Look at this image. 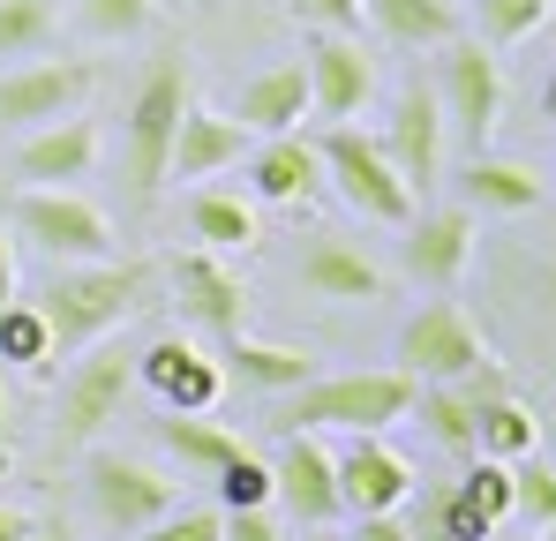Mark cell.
Instances as JSON below:
<instances>
[{"label": "cell", "instance_id": "484cf974", "mask_svg": "<svg viewBox=\"0 0 556 541\" xmlns=\"http://www.w3.org/2000/svg\"><path fill=\"white\" fill-rule=\"evenodd\" d=\"M473 451H481V458H527V451H542L534 406H519L511 391L481 399V406H473Z\"/></svg>", "mask_w": 556, "mask_h": 541}, {"label": "cell", "instance_id": "83f0119b", "mask_svg": "<svg viewBox=\"0 0 556 541\" xmlns=\"http://www.w3.org/2000/svg\"><path fill=\"white\" fill-rule=\"evenodd\" d=\"M188 226H195L203 249H249V241H256L249 196H226V188H195V196H188Z\"/></svg>", "mask_w": 556, "mask_h": 541}, {"label": "cell", "instance_id": "e575fe53", "mask_svg": "<svg viewBox=\"0 0 556 541\" xmlns=\"http://www.w3.org/2000/svg\"><path fill=\"white\" fill-rule=\"evenodd\" d=\"M151 23V0H84V30L105 38V46H121V38H136Z\"/></svg>", "mask_w": 556, "mask_h": 541}, {"label": "cell", "instance_id": "8992f818", "mask_svg": "<svg viewBox=\"0 0 556 541\" xmlns=\"http://www.w3.org/2000/svg\"><path fill=\"white\" fill-rule=\"evenodd\" d=\"M84 496H91V519H98V527H105L113 541H128L136 527H151V519H166V512L181 504V481H174V474H159L151 458L91 451V466H84Z\"/></svg>", "mask_w": 556, "mask_h": 541}, {"label": "cell", "instance_id": "d590c367", "mask_svg": "<svg viewBox=\"0 0 556 541\" xmlns=\"http://www.w3.org/2000/svg\"><path fill=\"white\" fill-rule=\"evenodd\" d=\"M128 541H226L218 534V512H166V519H151V527H136Z\"/></svg>", "mask_w": 556, "mask_h": 541}, {"label": "cell", "instance_id": "cb8c5ba5", "mask_svg": "<svg viewBox=\"0 0 556 541\" xmlns=\"http://www.w3.org/2000/svg\"><path fill=\"white\" fill-rule=\"evenodd\" d=\"M301 113H308V68L301 61H278L264 76H249L241 105H233V121L249 136H286V128H301Z\"/></svg>", "mask_w": 556, "mask_h": 541}, {"label": "cell", "instance_id": "c3c4849f", "mask_svg": "<svg viewBox=\"0 0 556 541\" xmlns=\"http://www.w3.org/2000/svg\"><path fill=\"white\" fill-rule=\"evenodd\" d=\"M489 541H496V534H489Z\"/></svg>", "mask_w": 556, "mask_h": 541}, {"label": "cell", "instance_id": "d4e9b609", "mask_svg": "<svg viewBox=\"0 0 556 541\" xmlns=\"http://www.w3.org/2000/svg\"><path fill=\"white\" fill-rule=\"evenodd\" d=\"M362 15H369L391 46H414V53L421 46H444L459 30V0H362Z\"/></svg>", "mask_w": 556, "mask_h": 541}, {"label": "cell", "instance_id": "277c9868", "mask_svg": "<svg viewBox=\"0 0 556 541\" xmlns=\"http://www.w3.org/2000/svg\"><path fill=\"white\" fill-rule=\"evenodd\" d=\"M181 113H188V68H181V53H166L143 76L136 105H128V136H121V166H128V188L136 196H159L166 188V159H174Z\"/></svg>", "mask_w": 556, "mask_h": 541}, {"label": "cell", "instance_id": "f1b7e54d", "mask_svg": "<svg viewBox=\"0 0 556 541\" xmlns=\"http://www.w3.org/2000/svg\"><path fill=\"white\" fill-rule=\"evenodd\" d=\"M414 414H421V429L444 451L473 458V399H466L459 383H414Z\"/></svg>", "mask_w": 556, "mask_h": 541}, {"label": "cell", "instance_id": "44dd1931", "mask_svg": "<svg viewBox=\"0 0 556 541\" xmlns=\"http://www.w3.org/2000/svg\"><path fill=\"white\" fill-rule=\"evenodd\" d=\"M249 188H256L264 203H308V196L324 188V151H316L301 128L264 136V143L249 151Z\"/></svg>", "mask_w": 556, "mask_h": 541}, {"label": "cell", "instance_id": "7402d4cb", "mask_svg": "<svg viewBox=\"0 0 556 541\" xmlns=\"http://www.w3.org/2000/svg\"><path fill=\"white\" fill-rule=\"evenodd\" d=\"M218 368H226L241 391H271V399H286V391H301V383L316 376V354H308V347H286V339H249V331H226Z\"/></svg>", "mask_w": 556, "mask_h": 541}, {"label": "cell", "instance_id": "e0dca14e", "mask_svg": "<svg viewBox=\"0 0 556 541\" xmlns=\"http://www.w3.org/2000/svg\"><path fill=\"white\" fill-rule=\"evenodd\" d=\"M91 166H98V121H84V113H61V121L30 128V143L15 151L23 188H76V180H91Z\"/></svg>", "mask_w": 556, "mask_h": 541}, {"label": "cell", "instance_id": "2e32d148", "mask_svg": "<svg viewBox=\"0 0 556 541\" xmlns=\"http://www.w3.org/2000/svg\"><path fill=\"white\" fill-rule=\"evenodd\" d=\"M136 376H143L151 399L174 406V414H211V406H218V383H226V368L203 354L195 339H181V331L151 339V347L136 354Z\"/></svg>", "mask_w": 556, "mask_h": 541}, {"label": "cell", "instance_id": "1f68e13d", "mask_svg": "<svg viewBox=\"0 0 556 541\" xmlns=\"http://www.w3.org/2000/svg\"><path fill=\"white\" fill-rule=\"evenodd\" d=\"M0 361H23V368H53V331L30 301H0Z\"/></svg>", "mask_w": 556, "mask_h": 541}, {"label": "cell", "instance_id": "ba28073f", "mask_svg": "<svg viewBox=\"0 0 556 541\" xmlns=\"http://www.w3.org/2000/svg\"><path fill=\"white\" fill-rule=\"evenodd\" d=\"M437 105H444V128H466L473 151H481V143L496 136V121H504V68H496V46L452 30V38L437 46Z\"/></svg>", "mask_w": 556, "mask_h": 541}, {"label": "cell", "instance_id": "60d3db41", "mask_svg": "<svg viewBox=\"0 0 556 541\" xmlns=\"http://www.w3.org/2000/svg\"><path fill=\"white\" fill-rule=\"evenodd\" d=\"M0 301H15V241L0 234Z\"/></svg>", "mask_w": 556, "mask_h": 541}, {"label": "cell", "instance_id": "d6a6232c", "mask_svg": "<svg viewBox=\"0 0 556 541\" xmlns=\"http://www.w3.org/2000/svg\"><path fill=\"white\" fill-rule=\"evenodd\" d=\"M511 512L527 527H556V466L549 458H511Z\"/></svg>", "mask_w": 556, "mask_h": 541}, {"label": "cell", "instance_id": "4dcf8cb0", "mask_svg": "<svg viewBox=\"0 0 556 541\" xmlns=\"http://www.w3.org/2000/svg\"><path fill=\"white\" fill-rule=\"evenodd\" d=\"M549 15H556V0H473V38L481 46H519Z\"/></svg>", "mask_w": 556, "mask_h": 541}, {"label": "cell", "instance_id": "9a60e30c", "mask_svg": "<svg viewBox=\"0 0 556 541\" xmlns=\"http://www.w3.org/2000/svg\"><path fill=\"white\" fill-rule=\"evenodd\" d=\"M174 309H181L195 331H211V339H226V331H241V316H249V286H241V270L226 264L218 249H188L174 256Z\"/></svg>", "mask_w": 556, "mask_h": 541}, {"label": "cell", "instance_id": "5bb4252c", "mask_svg": "<svg viewBox=\"0 0 556 541\" xmlns=\"http://www.w3.org/2000/svg\"><path fill=\"white\" fill-rule=\"evenodd\" d=\"M301 68H308V113L316 121H354L376 90V61L354 30H316Z\"/></svg>", "mask_w": 556, "mask_h": 541}, {"label": "cell", "instance_id": "52a82bcc", "mask_svg": "<svg viewBox=\"0 0 556 541\" xmlns=\"http://www.w3.org/2000/svg\"><path fill=\"white\" fill-rule=\"evenodd\" d=\"M316 151H324V180H331L362 218H376V226H406V218H414L421 196L399 180V166L383 159L376 136H362V128H331Z\"/></svg>", "mask_w": 556, "mask_h": 541}, {"label": "cell", "instance_id": "30bf717a", "mask_svg": "<svg viewBox=\"0 0 556 541\" xmlns=\"http://www.w3.org/2000/svg\"><path fill=\"white\" fill-rule=\"evenodd\" d=\"M331 474H339V512H399L414 496V466L406 451L383 444V429H354L346 444L331 451Z\"/></svg>", "mask_w": 556, "mask_h": 541}, {"label": "cell", "instance_id": "b9f144b4", "mask_svg": "<svg viewBox=\"0 0 556 541\" xmlns=\"http://www.w3.org/2000/svg\"><path fill=\"white\" fill-rule=\"evenodd\" d=\"M0 541H30V519H23V512H8V504H0Z\"/></svg>", "mask_w": 556, "mask_h": 541}, {"label": "cell", "instance_id": "9c48e42d", "mask_svg": "<svg viewBox=\"0 0 556 541\" xmlns=\"http://www.w3.org/2000/svg\"><path fill=\"white\" fill-rule=\"evenodd\" d=\"M489 347H481V331L466 324L459 301H429L421 316H406L399 324V368L414 376V383H459L466 368H481Z\"/></svg>", "mask_w": 556, "mask_h": 541}, {"label": "cell", "instance_id": "bcb514c9", "mask_svg": "<svg viewBox=\"0 0 556 541\" xmlns=\"http://www.w3.org/2000/svg\"><path fill=\"white\" fill-rule=\"evenodd\" d=\"M308 541H339V534H308Z\"/></svg>", "mask_w": 556, "mask_h": 541}, {"label": "cell", "instance_id": "ffe728a7", "mask_svg": "<svg viewBox=\"0 0 556 541\" xmlns=\"http://www.w3.org/2000/svg\"><path fill=\"white\" fill-rule=\"evenodd\" d=\"M301 293H316V301H331V309H354V301H383V270L354 249V241H339V234H316L308 249H301Z\"/></svg>", "mask_w": 556, "mask_h": 541}, {"label": "cell", "instance_id": "7bdbcfd3", "mask_svg": "<svg viewBox=\"0 0 556 541\" xmlns=\"http://www.w3.org/2000/svg\"><path fill=\"white\" fill-rule=\"evenodd\" d=\"M542 113L556 121V68H549V84H542Z\"/></svg>", "mask_w": 556, "mask_h": 541}, {"label": "cell", "instance_id": "8fae6325", "mask_svg": "<svg viewBox=\"0 0 556 541\" xmlns=\"http://www.w3.org/2000/svg\"><path fill=\"white\" fill-rule=\"evenodd\" d=\"M271 496L301 519V527L339 519V474H331V444H324V429H278Z\"/></svg>", "mask_w": 556, "mask_h": 541}, {"label": "cell", "instance_id": "7dc6e473", "mask_svg": "<svg viewBox=\"0 0 556 541\" xmlns=\"http://www.w3.org/2000/svg\"><path fill=\"white\" fill-rule=\"evenodd\" d=\"M549 293H556V270H549Z\"/></svg>", "mask_w": 556, "mask_h": 541}, {"label": "cell", "instance_id": "74e56055", "mask_svg": "<svg viewBox=\"0 0 556 541\" xmlns=\"http://www.w3.org/2000/svg\"><path fill=\"white\" fill-rule=\"evenodd\" d=\"M414 489H421V481H414ZM444 496H452V481L421 489V527H406L414 541H452V512H444Z\"/></svg>", "mask_w": 556, "mask_h": 541}, {"label": "cell", "instance_id": "836d02e7", "mask_svg": "<svg viewBox=\"0 0 556 541\" xmlns=\"http://www.w3.org/2000/svg\"><path fill=\"white\" fill-rule=\"evenodd\" d=\"M218 512H241V504H271V458H256V451H233L218 474Z\"/></svg>", "mask_w": 556, "mask_h": 541}, {"label": "cell", "instance_id": "4fadbf2b", "mask_svg": "<svg viewBox=\"0 0 556 541\" xmlns=\"http://www.w3.org/2000/svg\"><path fill=\"white\" fill-rule=\"evenodd\" d=\"M383 159L399 166V180L414 196H429L437 174H444V105H437V84H406L399 105H391V128L376 136Z\"/></svg>", "mask_w": 556, "mask_h": 541}, {"label": "cell", "instance_id": "d6986e66", "mask_svg": "<svg viewBox=\"0 0 556 541\" xmlns=\"http://www.w3.org/2000/svg\"><path fill=\"white\" fill-rule=\"evenodd\" d=\"M249 159V128L233 113H211V105H188L181 128H174V159H166V180H211L226 166Z\"/></svg>", "mask_w": 556, "mask_h": 541}, {"label": "cell", "instance_id": "f35d334b", "mask_svg": "<svg viewBox=\"0 0 556 541\" xmlns=\"http://www.w3.org/2000/svg\"><path fill=\"white\" fill-rule=\"evenodd\" d=\"M316 30H362V0H293Z\"/></svg>", "mask_w": 556, "mask_h": 541}, {"label": "cell", "instance_id": "ab89813d", "mask_svg": "<svg viewBox=\"0 0 556 541\" xmlns=\"http://www.w3.org/2000/svg\"><path fill=\"white\" fill-rule=\"evenodd\" d=\"M346 541H414V534H406V519H399V512H362Z\"/></svg>", "mask_w": 556, "mask_h": 541}, {"label": "cell", "instance_id": "5b68a950", "mask_svg": "<svg viewBox=\"0 0 556 541\" xmlns=\"http://www.w3.org/2000/svg\"><path fill=\"white\" fill-rule=\"evenodd\" d=\"M128 383H136V354H128V347H113V339H91L84 361L61 376V399H53V444H61V451H84L105 422H121Z\"/></svg>", "mask_w": 556, "mask_h": 541}, {"label": "cell", "instance_id": "ac0fdd59", "mask_svg": "<svg viewBox=\"0 0 556 541\" xmlns=\"http://www.w3.org/2000/svg\"><path fill=\"white\" fill-rule=\"evenodd\" d=\"M406 241H399V264L414 286H452L466 264H473V211H414L406 226H399Z\"/></svg>", "mask_w": 556, "mask_h": 541}, {"label": "cell", "instance_id": "4316f807", "mask_svg": "<svg viewBox=\"0 0 556 541\" xmlns=\"http://www.w3.org/2000/svg\"><path fill=\"white\" fill-rule=\"evenodd\" d=\"M159 444L181 458V474H195V481H211L233 451H241V437L233 429H218V422H203V414H174L166 406V422H159Z\"/></svg>", "mask_w": 556, "mask_h": 541}, {"label": "cell", "instance_id": "f546056e", "mask_svg": "<svg viewBox=\"0 0 556 541\" xmlns=\"http://www.w3.org/2000/svg\"><path fill=\"white\" fill-rule=\"evenodd\" d=\"M53 38H61L53 0H0V61H38L53 53Z\"/></svg>", "mask_w": 556, "mask_h": 541}, {"label": "cell", "instance_id": "603a6c76", "mask_svg": "<svg viewBox=\"0 0 556 541\" xmlns=\"http://www.w3.org/2000/svg\"><path fill=\"white\" fill-rule=\"evenodd\" d=\"M459 196H466V211H481V218H519V211L542 203V174H534L527 159L473 151V166L459 174Z\"/></svg>", "mask_w": 556, "mask_h": 541}, {"label": "cell", "instance_id": "7c38bea8", "mask_svg": "<svg viewBox=\"0 0 556 541\" xmlns=\"http://www.w3.org/2000/svg\"><path fill=\"white\" fill-rule=\"evenodd\" d=\"M98 68L91 61H23L0 76V128H46L91 98Z\"/></svg>", "mask_w": 556, "mask_h": 541}, {"label": "cell", "instance_id": "ee69618b", "mask_svg": "<svg viewBox=\"0 0 556 541\" xmlns=\"http://www.w3.org/2000/svg\"><path fill=\"white\" fill-rule=\"evenodd\" d=\"M0 422H8V383H0Z\"/></svg>", "mask_w": 556, "mask_h": 541}, {"label": "cell", "instance_id": "8d00e7d4", "mask_svg": "<svg viewBox=\"0 0 556 541\" xmlns=\"http://www.w3.org/2000/svg\"><path fill=\"white\" fill-rule=\"evenodd\" d=\"M218 534L226 541H286L271 519V504H241V512H218Z\"/></svg>", "mask_w": 556, "mask_h": 541}, {"label": "cell", "instance_id": "6da1fadb", "mask_svg": "<svg viewBox=\"0 0 556 541\" xmlns=\"http://www.w3.org/2000/svg\"><path fill=\"white\" fill-rule=\"evenodd\" d=\"M151 293H159V264H143V256H128V264L98 256V264H61L30 309L46 316L53 361H61V354H84L105 331H121L136 309H151Z\"/></svg>", "mask_w": 556, "mask_h": 541}, {"label": "cell", "instance_id": "f6af8a7d", "mask_svg": "<svg viewBox=\"0 0 556 541\" xmlns=\"http://www.w3.org/2000/svg\"><path fill=\"white\" fill-rule=\"evenodd\" d=\"M30 541H61V534H38V527H30Z\"/></svg>", "mask_w": 556, "mask_h": 541}, {"label": "cell", "instance_id": "3957f363", "mask_svg": "<svg viewBox=\"0 0 556 541\" xmlns=\"http://www.w3.org/2000/svg\"><path fill=\"white\" fill-rule=\"evenodd\" d=\"M8 234L30 241L53 264H98V256H113V218L98 211L84 188H23L8 203Z\"/></svg>", "mask_w": 556, "mask_h": 541}, {"label": "cell", "instance_id": "7a4b0ae2", "mask_svg": "<svg viewBox=\"0 0 556 541\" xmlns=\"http://www.w3.org/2000/svg\"><path fill=\"white\" fill-rule=\"evenodd\" d=\"M414 414V376L406 368H354V376H308L301 391H286L278 429H391Z\"/></svg>", "mask_w": 556, "mask_h": 541}]
</instances>
